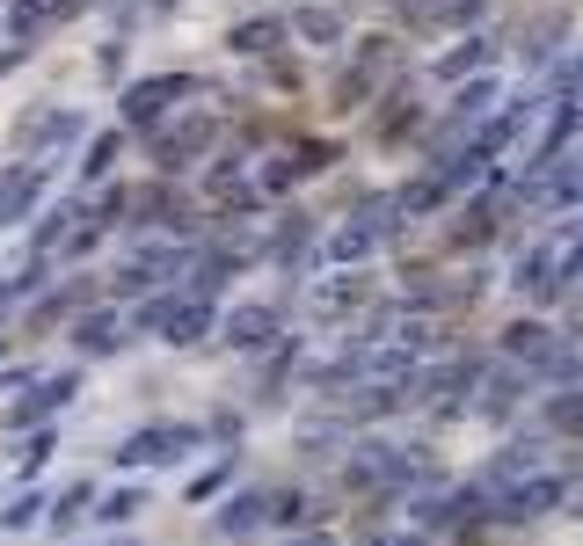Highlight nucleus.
Here are the masks:
<instances>
[{
    "mask_svg": "<svg viewBox=\"0 0 583 546\" xmlns=\"http://www.w3.org/2000/svg\"><path fill=\"white\" fill-rule=\"evenodd\" d=\"M547 510H569V474H525V481H510L504 496H496V510L488 518H504V524H533V518H547Z\"/></svg>",
    "mask_w": 583,
    "mask_h": 546,
    "instance_id": "obj_1",
    "label": "nucleus"
},
{
    "mask_svg": "<svg viewBox=\"0 0 583 546\" xmlns=\"http://www.w3.org/2000/svg\"><path fill=\"white\" fill-rule=\"evenodd\" d=\"M204 445V430L197 423H146V430H132L124 437V467H175V459H190V451Z\"/></svg>",
    "mask_w": 583,
    "mask_h": 546,
    "instance_id": "obj_2",
    "label": "nucleus"
},
{
    "mask_svg": "<svg viewBox=\"0 0 583 546\" xmlns=\"http://www.w3.org/2000/svg\"><path fill=\"white\" fill-rule=\"evenodd\" d=\"M212 524H219V539H248V532H263V524H270V496H256V488H248V496H234Z\"/></svg>",
    "mask_w": 583,
    "mask_h": 546,
    "instance_id": "obj_3",
    "label": "nucleus"
},
{
    "mask_svg": "<svg viewBox=\"0 0 583 546\" xmlns=\"http://www.w3.org/2000/svg\"><path fill=\"white\" fill-rule=\"evenodd\" d=\"M204 328H212V299H175V313H169V328H161V343L190 350V343H204Z\"/></svg>",
    "mask_w": 583,
    "mask_h": 546,
    "instance_id": "obj_4",
    "label": "nucleus"
},
{
    "mask_svg": "<svg viewBox=\"0 0 583 546\" xmlns=\"http://www.w3.org/2000/svg\"><path fill=\"white\" fill-rule=\"evenodd\" d=\"M270 335H277V321H270L263 307H234L226 313V343H234V350H263Z\"/></svg>",
    "mask_w": 583,
    "mask_h": 546,
    "instance_id": "obj_5",
    "label": "nucleus"
},
{
    "mask_svg": "<svg viewBox=\"0 0 583 546\" xmlns=\"http://www.w3.org/2000/svg\"><path fill=\"white\" fill-rule=\"evenodd\" d=\"M474 380H482V372H474L467 357H452L445 372H431V401H437V408H460V394H467Z\"/></svg>",
    "mask_w": 583,
    "mask_h": 546,
    "instance_id": "obj_6",
    "label": "nucleus"
},
{
    "mask_svg": "<svg viewBox=\"0 0 583 546\" xmlns=\"http://www.w3.org/2000/svg\"><path fill=\"white\" fill-rule=\"evenodd\" d=\"M73 401V380H45L29 401H15V423H37V415H51V408H66Z\"/></svg>",
    "mask_w": 583,
    "mask_h": 546,
    "instance_id": "obj_7",
    "label": "nucleus"
},
{
    "mask_svg": "<svg viewBox=\"0 0 583 546\" xmlns=\"http://www.w3.org/2000/svg\"><path fill=\"white\" fill-rule=\"evenodd\" d=\"M73 343H80L88 357H110L117 350V313H88V321L73 328Z\"/></svg>",
    "mask_w": 583,
    "mask_h": 546,
    "instance_id": "obj_8",
    "label": "nucleus"
},
{
    "mask_svg": "<svg viewBox=\"0 0 583 546\" xmlns=\"http://www.w3.org/2000/svg\"><path fill=\"white\" fill-rule=\"evenodd\" d=\"M169 270H175V256H169V248H139V256L124 262V285H132V291H146L153 277H169Z\"/></svg>",
    "mask_w": 583,
    "mask_h": 546,
    "instance_id": "obj_9",
    "label": "nucleus"
},
{
    "mask_svg": "<svg viewBox=\"0 0 583 546\" xmlns=\"http://www.w3.org/2000/svg\"><path fill=\"white\" fill-rule=\"evenodd\" d=\"M525 474H539V445H510L496 467H488V481L496 488H510V481H525Z\"/></svg>",
    "mask_w": 583,
    "mask_h": 546,
    "instance_id": "obj_10",
    "label": "nucleus"
},
{
    "mask_svg": "<svg viewBox=\"0 0 583 546\" xmlns=\"http://www.w3.org/2000/svg\"><path fill=\"white\" fill-rule=\"evenodd\" d=\"M539 197H547V204H576L583 197V161H561L555 175H539Z\"/></svg>",
    "mask_w": 583,
    "mask_h": 546,
    "instance_id": "obj_11",
    "label": "nucleus"
},
{
    "mask_svg": "<svg viewBox=\"0 0 583 546\" xmlns=\"http://www.w3.org/2000/svg\"><path fill=\"white\" fill-rule=\"evenodd\" d=\"M504 343H510L518 357H539V364L555 357V343H547V328H539V321H518V328H504Z\"/></svg>",
    "mask_w": 583,
    "mask_h": 546,
    "instance_id": "obj_12",
    "label": "nucleus"
},
{
    "mask_svg": "<svg viewBox=\"0 0 583 546\" xmlns=\"http://www.w3.org/2000/svg\"><path fill=\"white\" fill-rule=\"evenodd\" d=\"M169 96H183V80H153V88H132V117H161Z\"/></svg>",
    "mask_w": 583,
    "mask_h": 546,
    "instance_id": "obj_13",
    "label": "nucleus"
},
{
    "mask_svg": "<svg viewBox=\"0 0 583 546\" xmlns=\"http://www.w3.org/2000/svg\"><path fill=\"white\" fill-rule=\"evenodd\" d=\"M139 510H146V488H117V496H102L96 518L102 524H124V518H139Z\"/></svg>",
    "mask_w": 583,
    "mask_h": 546,
    "instance_id": "obj_14",
    "label": "nucleus"
},
{
    "mask_svg": "<svg viewBox=\"0 0 583 546\" xmlns=\"http://www.w3.org/2000/svg\"><path fill=\"white\" fill-rule=\"evenodd\" d=\"M555 430H569V437H583V386H569V394H555Z\"/></svg>",
    "mask_w": 583,
    "mask_h": 546,
    "instance_id": "obj_15",
    "label": "nucleus"
},
{
    "mask_svg": "<svg viewBox=\"0 0 583 546\" xmlns=\"http://www.w3.org/2000/svg\"><path fill=\"white\" fill-rule=\"evenodd\" d=\"M518 394H525V372H496V380H488V408H496V415H510Z\"/></svg>",
    "mask_w": 583,
    "mask_h": 546,
    "instance_id": "obj_16",
    "label": "nucleus"
},
{
    "mask_svg": "<svg viewBox=\"0 0 583 546\" xmlns=\"http://www.w3.org/2000/svg\"><path fill=\"white\" fill-rule=\"evenodd\" d=\"M37 510H45V496H15L8 510H0V524H8V532H29V524H37Z\"/></svg>",
    "mask_w": 583,
    "mask_h": 546,
    "instance_id": "obj_17",
    "label": "nucleus"
},
{
    "mask_svg": "<svg viewBox=\"0 0 583 546\" xmlns=\"http://www.w3.org/2000/svg\"><path fill=\"white\" fill-rule=\"evenodd\" d=\"M88 496H96V488H88V481H80V488H66V496H59V510H51V524H59V532H66V524L80 518V510H88Z\"/></svg>",
    "mask_w": 583,
    "mask_h": 546,
    "instance_id": "obj_18",
    "label": "nucleus"
},
{
    "mask_svg": "<svg viewBox=\"0 0 583 546\" xmlns=\"http://www.w3.org/2000/svg\"><path fill=\"white\" fill-rule=\"evenodd\" d=\"M226 481H234V467H212V474H197V481H190V502H212Z\"/></svg>",
    "mask_w": 583,
    "mask_h": 546,
    "instance_id": "obj_19",
    "label": "nucleus"
},
{
    "mask_svg": "<svg viewBox=\"0 0 583 546\" xmlns=\"http://www.w3.org/2000/svg\"><path fill=\"white\" fill-rule=\"evenodd\" d=\"M45 459H51V430H37V437H29V445H23V474H37Z\"/></svg>",
    "mask_w": 583,
    "mask_h": 546,
    "instance_id": "obj_20",
    "label": "nucleus"
},
{
    "mask_svg": "<svg viewBox=\"0 0 583 546\" xmlns=\"http://www.w3.org/2000/svg\"><path fill=\"white\" fill-rule=\"evenodd\" d=\"M561 96L583 102V59H576V66H561Z\"/></svg>",
    "mask_w": 583,
    "mask_h": 546,
    "instance_id": "obj_21",
    "label": "nucleus"
},
{
    "mask_svg": "<svg viewBox=\"0 0 583 546\" xmlns=\"http://www.w3.org/2000/svg\"><path fill=\"white\" fill-rule=\"evenodd\" d=\"M292 546H336V539H328V532H307V539H292Z\"/></svg>",
    "mask_w": 583,
    "mask_h": 546,
    "instance_id": "obj_22",
    "label": "nucleus"
},
{
    "mask_svg": "<svg viewBox=\"0 0 583 546\" xmlns=\"http://www.w3.org/2000/svg\"><path fill=\"white\" fill-rule=\"evenodd\" d=\"M569 518H583V488H576V496H569Z\"/></svg>",
    "mask_w": 583,
    "mask_h": 546,
    "instance_id": "obj_23",
    "label": "nucleus"
},
{
    "mask_svg": "<svg viewBox=\"0 0 583 546\" xmlns=\"http://www.w3.org/2000/svg\"><path fill=\"white\" fill-rule=\"evenodd\" d=\"M387 546H431V539H387Z\"/></svg>",
    "mask_w": 583,
    "mask_h": 546,
    "instance_id": "obj_24",
    "label": "nucleus"
}]
</instances>
